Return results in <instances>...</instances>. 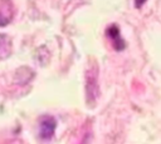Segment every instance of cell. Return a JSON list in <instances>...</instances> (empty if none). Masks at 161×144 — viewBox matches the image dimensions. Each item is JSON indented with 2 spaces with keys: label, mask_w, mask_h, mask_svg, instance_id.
I'll use <instances>...</instances> for the list:
<instances>
[{
  "label": "cell",
  "mask_w": 161,
  "mask_h": 144,
  "mask_svg": "<svg viewBox=\"0 0 161 144\" xmlns=\"http://www.w3.org/2000/svg\"><path fill=\"white\" fill-rule=\"evenodd\" d=\"M145 3H146V0H135V5H136V8H141Z\"/></svg>",
  "instance_id": "2"
},
{
  "label": "cell",
  "mask_w": 161,
  "mask_h": 144,
  "mask_svg": "<svg viewBox=\"0 0 161 144\" xmlns=\"http://www.w3.org/2000/svg\"><path fill=\"white\" fill-rule=\"evenodd\" d=\"M55 120L52 116H44L39 124V135L42 139H50L55 130Z\"/></svg>",
  "instance_id": "1"
}]
</instances>
